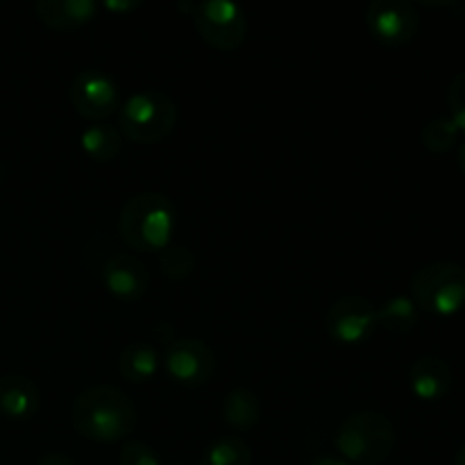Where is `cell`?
Segmentation results:
<instances>
[{
    "label": "cell",
    "instance_id": "1",
    "mask_svg": "<svg viewBox=\"0 0 465 465\" xmlns=\"http://www.w3.org/2000/svg\"><path fill=\"white\" fill-rule=\"evenodd\" d=\"M75 430L94 443H121L134 431L136 409L123 391L114 386H91L71 407Z\"/></svg>",
    "mask_w": 465,
    "mask_h": 465
},
{
    "label": "cell",
    "instance_id": "2",
    "mask_svg": "<svg viewBox=\"0 0 465 465\" xmlns=\"http://www.w3.org/2000/svg\"><path fill=\"white\" fill-rule=\"evenodd\" d=\"M175 204L157 191H145L127 200L118 218V232L123 241L136 252L166 250L175 234Z\"/></svg>",
    "mask_w": 465,
    "mask_h": 465
},
{
    "label": "cell",
    "instance_id": "3",
    "mask_svg": "<svg viewBox=\"0 0 465 465\" xmlns=\"http://www.w3.org/2000/svg\"><path fill=\"white\" fill-rule=\"evenodd\" d=\"M393 422L377 411H359L343 420L336 434V450L341 459L352 465H377L395 450Z\"/></svg>",
    "mask_w": 465,
    "mask_h": 465
},
{
    "label": "cell",
    "instance_id": "4",
    "mask_svg": "<svg viewBox=\"0 0 465 465\" xmlns=\"http://www.w3.org/2000/svg\"><path fill=\"white\" fill-rule=\"evenodd\" d=\"M177 116V104L163 91L145 89L136 91L123 103L118 125L123 136H127L132 143L153 145L171 134Z\"/></svg>",
    "mask_w": 465,
    "mask_h": 465
},
{
    "label": "cell",
    "instance_id": "5",
    "mask_svg": "<svg viewBox=\"0 0 465 465\" xmlns=\"http://www.w3.org/2000/svg\"><path fill=\"white\" fill-rule=\"evenodd\" d=\"M411 300L418 309L450 318L465 307V266L434 262L418 268L411 277Z\"/></svg>",
    "mask_w": 465,
    "mask_h": 465
},
{
    "label": "cell",
    "instance_id": "6",
    "mask_svg": "<svg viewBox=\"0 0 465 465\" xmlns=\"http://www.w3.org/2000/svg\"><path fill=\"white\" fill-rule=\"evenodd\" d=\"M193 23L200 36L216 50H236L248 35V16L227 0H204L193 5Z\"/></svg>",
    "mask_w": 465,
    "mask_h": 465
},
{
    "label": "cell",
    "instance_id": "7",
    "mask_svg": "<svg viewBox=\"0 0 465 465\" xmlns=\"http://www.w3.org/2000/svg\"><path fill=\"white\" fill-rule=\"evenodd\" d=\"M327 334L341 345H361L380 327L377 307L363 295H343L327 312Z\"/></svg>",
    "mask_w": 465,
    "mask_h": 465
},
{
    "label": "cell",
    "instance_id": "8",
    "mask_svg": "<svg viewBox=\"0 0 465 465\" xmlns=\"http://www.w3.org/2000/svg\"><path fill=\"white\" fill-rule=\"evenodd\" d=\"M366 25L372 39L389 48L411 44L420 27V14L409 0H371Z\"/></svg>",
    "mask_w": 465,
    "mask_h": 465
},
{
    "label": "cell",
    "instance_id": "9",
    "mask_svg": "<svg viewBox=\"0 0 465 465\" xmlns=\"http://www.w3.org/2000/svg\"><path fill=\"white\" fill-rule=\"evenodd\" d=\"M68 98H71L73 109L89 121H103L121 109V94H118L116 82L98 68H84L77 73Z\"/></svg>",
    "mask_w": 465,
    "mask_h": 465
},
{
    "label": "cell",
    "instance_id": "10",
    "mask_svg": "<svg viewBox=\"0 0 465 465\" xmlns=\"http://www.w3.org/2000/svg\"><path fill=\"white\" fill-rule=\"evenodd\" d=\"M166 371L177 384L182 386H204L209 377L216 371V357L209 350L207 343L200 339H177L168 345L166 357Z\"/></svg>",
    "mask_w": 465,
    "mask_h": 465
},
{
    "label": "cell",
    "instance_id": "11",
    "mask_svg": "<svg viewBox=\"0 0 465 465\" xmlns=\"http://www.w3.org/2000/svg\"><path fill=\"white\" fill-rule=\"evenodd\" d=\"M452 368L448 361L434 354H425V357L416 359L409 371V386L411 393L416 395L420 402H439L452 389Z\"/></svg>",
    "mask_w": 465,
    "mask_h": 465
},
{
    "label": "cell",
    "instance_id": "12",
    "mask_svg": "<svg viewBox=\"0 0 465 465\" xmlns=\"http://www.w3.org/2000/svg\"><path fill=\"white\" fill-rule=\"evenodd\" d=\"M104 286L118 300H136L148 289V271L132 254H116L104 263Z\"/></svg>",
    "mask_w": 465,
    "mask_h": 465
},
{
    "label": "cell",
    "instance_id": "13",
    "mask_svg": "<svg viewBox=\"0 0 465 465\" xmlns=\"http://www.w3.org/2000/svg\"><path fill=\"white\" fill-rule=\"evenodd\" d=\"M35 9L39 21L53 30H77L98 16L94 0H39Z\"/></svg>",
    "mask_w": 465,
    "mask_h": 465
},
{
    "label": "cell",
    "instance_id": "14",
    "mask_svg": "<svg viewBox=\"0 0 465 465\" xmlns=\"http://www.w3.org/2000/svg\"><path fill=\"white\" fill-rule=\"evenodd\" d=\"M41 404L39 389L21 375L0 377V413L9 420H27Z\"/></svg>",
    "mask_w": 465,
    "mask_h": 465
},
{
    "label": "cell",
    "instance_id": "15",
    "mask_svg": "<svg viewBox=\"0 0 465 465\" xmlns=\"http://www.w3.org/2000/svg\"><path fill=\"white\" fill-rule=\"evenodd\" d=\"M118 371H121L123 380H127L130 384H145L159 371L157 350L148 343L127 345L118 359Z\"/></svg>",
    "mask_w": 465,
    "mask_h": 465
},
{
    "label": "cell",
    "instance_id": "16",
    "mask_svg": "<svg viewBox=\"0 0 465 465\" xmlns=\"http://www.w3.org/2000/svg\"><path fill=\"white\" fill-rule=\"evenodd\" d=\"M377 321L389 334H409L418 325V307L409 295H395L386 300L384 307L377 309Z\"/></svg>",
    "mask_w": 465,
    "mask_h": 465
},
{
    "label": "cell",
    "instance_id": "17",
    "mask_svg": "<svg viewBox=\"0 0 465 465\" xmlns=\"http://www.w3.org/2000/svg\"><path fill=\"white\" fill-rule=\"evenodd\" d=\"M223 416H225L227 425L234 430H250L252 425H257L259 416H262L257 395L248 389H236L227 393L225 402H223Z\"/></svg>",
    "mask_w": 465,
    "mask_h": 465
},
{
    "label": "cell",
    "instance_id": "18",
    "mask_svg": "<svg viewBox=\"0 0 465 465\" xmlns=\"http://www.w3.org/2000/svg\"><path fill=\"white\" fill-rule=\"evenodd\" d=\"M80 145L91 159L95 162H109L116 157L123 148V136L116 127L109 125H94L82 132Z\"/></svg>",
    "mask_w": 465,
    "mask_h": 465
},
{
    "label": "cell",
    "instance_id": "19",
    "mask_svg": "<svg viewBox=\"0 0 465 465\" xmlns=\"http://www.w3.org/2000/svg\"><path fill=\"white\" fill-rule=\"evenodd\" d=\"M200 465H252V452L241 439L223 436L204 450Z\"/></svg>",
    "mask_w": 465,
    "mask_h": 465
},
{
    "label": "cell",
    "instance_id": "20",
    "mask_svg": "<svg viewBox=\"0 0 465 465\" xmlns=\"http://www.w3.org/2000/svg\"><path fill=\"white\" fill-rule=\"evenodd\" d=\"M459 127L450 116H436L422 127V145L434 154H445L457 145Z\"/></svg>",
    "mask_w": 465,
    "mask_h": 465
},
{
    "label": "cell",
    "instance_id": "21",
    "mask_svg": "<svg viewBox=\"0 0 465 465\" xmlns=\"http://www.w3.org/2000/svg\"><path fill=\"white\" fill-rule=\"evenodd\" d=\"M159 266L168 280H186L195 268V257L184 245H168L159 252Z\"/></svg>",
    "mask_w": 465,
    "mask_h": 465
},
{
    "label": "cell",
    "instance_id": "22",
    "mask_svg": "<svg viewBox=\"0 0 465 465\" xmlns=\"http://www.w3.org/2000/svg\"><path fill=\"white\" fill-rule=\"evenodd\" d=\"M450 118L457 123L459 130H465V71L457 73L448 84Z\"/></svg>",
    "mask_w": 465,
    "mask_h": 465
},
{
    "label": "cell",
    "instance_id": "23",
    "mask_svg": "<svg viewBox=\"0 0 465 465\" xmlns=\"http://www.w3.org/2000/svg\"><path fill=\"white\" fill-rule=\"evenodd\" d=\"M118 465H162L157 452L141 440H130L118 454Z\"/></svg>",
    "mask_w": 465,
    "mask_h": 465
},
{
    "label": "cell",
    "instance_id": "24",
    "mask_svg": "<svg viewBox=\"0 0 465 465\" xmlns=\"http://www.w3.org/2000/svg\"><path fill=\"white\" fill-rule=\"evenodd\" d=\"M141 7V0H107V3H104V9H109V12H121V14H125V12H134V9H139Z\"/></svg>",
    "mask_w": 465,
    "mask_h": 465
},
{
    "label": "cell",
    "instance_id": "25",
    "mask_svg": "<svg viewBox=\"0 0 465 465\" xmlns=\"http://www.w3.org/2000/svg\"><path fill=\"white\" fill-rule=\"evenodd\" d=\"M36 465H77L75 459L66 457V454H45V457H41Z\"/></svg>",
    "mask_w": 465,
    "mask_h": 465
},
{
    "label": "cell",
    "instance_id": "26",
    "mask_svg": "<svg viewBox=\"0 0 465 465\" xmlns=\"http://www.w3.org/2000/svg\"><path fill=\"white\" fill-rule=\"evenodd\" d=\"M309 465H352V463H348L345 459H341V457H318V459H313Z\"/></svg>",
    "mask_w": 465,
    "mask_h": 465
},
{
    "label": "cell",
    "instance_id": "27",
    "mask_svg": "<svg viewBox=\"0 0 465 465\" xmlns=\"http://www.w3.org/2000/svg\"><path fill=\"white\" fill-rule=\"evenodd\" d=\"M454 465H465V443L454 454Z\"/></svg>",
    "mask_w": 465,
    "mask_h": 465
},
{
    "label": "cell",
    "instance_id": "28",
    "mask_svg": "<svg viewBox=\"0 0 465 465\" xmlns=\"http://www.w3.org/2000/svg\"><path fill=\"white\" fill-rule=\"evenodd\" d=\"M457 162H459V168H461L463 177H465V143L459 148V154H457Z\"/></svg>",
    "mask_w": 465,
    "mask_h": 465
},
{
    "label": "cell",
    "instance_id": "29",
    "mask_svg": "<svg viewBox=\"0 0 465 465\" xmlns=\"http://www.w3.org/2000/svg\"><path fill=\"white\" fill-rule=\"evenodd\" d=\"M454 9H457L459 16H461L463 21H465V3H457V7H454Z\"/></svg>",
    "mask_w": 465,
    "mask_h": 465
},
{
    "label": "cell",
    "instance_id": "30",
    "mask_svg": "<svg viewBox=\"0 0 465 465\" xmlns=\"http://www.w3.org/2000/svg\"><path fill=\"white\" fill-rule=\"evenodd\" d=\"M3 175H5V171H3V163H0V182H3Z\"/></svg>",
    "mask_w": 465,
    "mask_h": 465
},
{
    "label": "cell",
    "instance_id": "31",
    "mask_svg": "<svg viewBox=\"0 0 465 465\" xmlns=\"http://www.w3.org/2000/svg\"><path fill=\"white\" fill-rule=\"evenodd\" d=\"M177 465H186V463H177Z\"/></svg>",
    "mask_w": 465,
    "mask_h": 465
}]
</instances>
